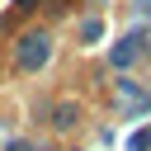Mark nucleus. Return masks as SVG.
Returning a JSON list of instances; mask_svg holds the SVG:
<instances>
[{
    "label": "nucleus",
    "mask_w": 151,
    "mask_h": 151,
    "mask_svg": "<svg viewBox=\"0 0 151 151\" xmlns=\"http://www.w3.org/2000/svg\"><path fill=\"white\" fill-rule=\"evenodd\" d=\"M47 52H52V42H47L42 33H28V38L19 42V66H24V71H38V66L47 61Z\"/></svg>",
    "instance_id": "f257e3e1"
},
{
    "label": "nucleus",
    "mask_w": 151,
    "mask_h": 151,
    "mask_svg": "<svg viewBox=\"0 0 151 151\" xmlns=\"http://www.w3.org/2000/svg\"><path fill=\"white\" fill-rule=\"evenodd\" d=\"M132 57H137V33H127V38L113 47V66H132Z\"/></svg>",
    "instance_id": "f03ea898"
},
{
    "label": "nucleus",
    "mask_w": 151,
    "mask_h": 151,
    "mask_svg": "<svg viewBox=\"0 0 151 151\" xmlns=\"http://www.w3.org/2000/svg\"><path fill=\"white\" fill-rule=\"evenodd\" d=\"M99 33H104V24H99V19H85V28H80V38H85V42H94Z\"/></svg>",
    "instance_id": "7ed1b4c3"
},
{
    "label": "nucleus",
    "mask_w": 151,
    "mask_h": 151,
    "mask_svg": "<svg viewBox=\"0 0 151 151\" xmlns=\"http://www.w3.org/2000/svg\"><path fill=\"white\" fill-rule=\"evenodd\" d=\"M52 123H57V127H71V123H76V104H66V109H57V118H52Z\"/></svg>",
    "instance_id": "20e7f679"
},
{
    "label": "nucleus",
    "mask_w": 151,
    "mask_h": 151,
    "mask_svg": "<svg viewBox=\"0 0 151 151\" xmlns=\"http://www.w3.org/2000/svg\"><path fill=\"white\" fill-rule=\"evenodd\" d=\"M127 151H151V132H132V142H127Z\"/></svg>",
    "instance_id": "39448f33"
},
{
    "label": "nucleus",
    "mask_w": 151,
    "mask_h": 151,
    "mask_svg": "<svg viewBox=\"0 0 151 151\" xmlns=\"http://www.w3.org/2000/svg\"><path fill=\"white\" fill-rule=\"evenodd\" d=\"M9 151H28V142H14V146H9Z\"/></svg>",
    "instance_id": "423d86ee"
},
{
    "label": "nucleus",
    "mask_w": 151,
    "mask_h": 151,
    "mask_svg": "<svg viewBox=\"0 0 151 151\" xmlns=\"http://www.w3.org/2000/svg\"><path fill=\"white\" fill-rule=\"evenodd\" d=\"M142 9H146V14H151V0H142Z\"/></svg>",
    "instance_id": "0eeeda50"
},
{
    "label": "nucleus",
    "mask_w": 151,
    "mask_h": 151,
    "mask_svg": "<svg viewBox=\"0 0 151 151\" xmlns=\"http://www.w3.org/2000/svg\"><path fill=\"white\" fill-rule=\"evenodd\" d=\"M146 52H151V33H146Z\"/></svg>",
    "instance_id": "6e6552de"
},
{
    "label": "nucleus",
    "mask_w": 151,
    "mask_h": 151,
    "mask_svg": "<svg viewBox=\"0 0 151 151\" xmlns=\"http://www.w3.org/2000/svg\"><path fill=\"white\" fill-rule=\"evenodd\" d=\"M19 5H24V9H28V5H33V0H19Z\"/></svg>",
    "instance_id": "1a4fd4ad"
}]
</instances>
